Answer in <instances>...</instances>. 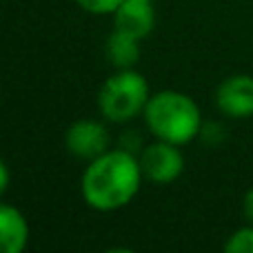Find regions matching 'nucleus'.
Segmentation results:
<instances>
[{
  "mask_svg": "<svg viewBox=\"0 0 253 253\" xmlns=\"http://www.w3.org/2000/svg\"><path fill=\"white\" fill-rule=\"evenodd\" d=\"M224 251L227 253H253V224L238 229L229 236L224 242Z\"/></svg>",
  "mask_w": 253,
  "mask_h": 253,
  "instance_id": "10",
  "label": "nucleus"
},
{
  "mask_svg": "<svg viewBox=\"0 0 253 253\" xmlns=\"http://www.w3.org/2000/svg\"><path fill=\"white\" fill-rule=\"evenodd\" d=\"M105 51L116 69H133L135 62L140 60V38L114 29L107 38Z\"/></svg>",
  "mask_w": 253,
  "mask_h": 253,
  "instance_id": "9",
  "label": "nucleus"
},
{
  "mask_svg": "<svg viewBox=\"0 0 253 253\" xmlns=\"http://www.w3.org/2000/svg\"><path fill=\"white\" fill-rule=\"evenodd\" d=\"M9 182H11V173H9L7 162L0 158V198L4 196V191L9 189Z\"/></svg>",
  "mask_w": 253,
  "mask_h": 253,
  "instance_id": "12",
  "label": "nucleus"
},
{
  "mask_svg": "<svg viewBox=\"0 0 253 253\" xmlns=\"http://www.w3.org/2000/svg\"><path fill=\"white\" fill-rule=\"evenodd\" d=\"M142 118L156 140H165L178 147L196 140L205 126L198 102L187 93L173 89L151 93Z\"/></svg>",
  "mask_w": 253,
  "mask_h": 253,
  "instance_id": "2",
  "label": "nucleus"
},
{
  "mask_svg": "<svg viewBox=\"0 0 253 253\" xmlns=\"http://www.w3.org/2000/svg\"><path fill=\"white\" fill-rule=\"evenodd\" d=\"M156 27V7L153 0H123L114 11V29L125 31L135 38H147Z\"/></svg>",
  "mask_w": 253,
  "mask_h": 253,
  "instance_id": "7",
  "label": "nucleus"
},
{
  "mask_svg": "<svg viewBox=\"0 0 253 253\" xmlns=\"http://www.w3.org/2000/svg\"><path fill=\"white\" fill-rule=\"evenodd\" d=\"M140 160L129 149H109L89 160L80 180V193L87 207L102 213L126 207L142 187Z\"/></svg>",
  "mask_w": 253,
  "mask_h": 253,
  "instance_id": "1",
  "label": "nucleus"
},
{
  "mask_svg": "<svg viewBox=\"0 0 253 253\" xmlns=\"http://www.w3.org/2000/svg\"><path fill=\"white\" fill-rule=\"evenodd\" d=\"M109 142L111 138L107 126L91 118L71 123L65 133L67 151L74 153L80 160H93V158L102 156L105 151H109Z\"/></svg>",
  "mask_w": 253,
  "mask_h": 253,
  "instance_id": "5",
  "label": "nucleus"
},
{
  "mask_svg": "<svg viewBox=\"0 0 253 253\" xmlns=\"http://www.w3.org/2000/svg\"><path fill=\"white\" fill-rule=\"evenodd\" d=\"M138 160L144 180H149L153 184H171L184 171V156L180 151V147L165 142V140L144 144Z\"/></svg>",
  "mask_w": 253,
  "mask_h": 253,
  "instance_id": "4",
  "label": "nucleus"
},
{
  "mask_svg": "<svg viewBox=\"0 0 253 253\" xmlns=\"http://www.w3.org/2000/svg\"><path fill=\"white\" fill-rule=\"evenodd\" d=\"M151 89L135 69H116L98 91V109L109 123H129L144 114Z\"/></svg>",
  "mask_w": 253,
  "mask_h": 253,
  "instance_id": "3",
  "label": "nucleus"
},
{
  "mask_svg": "<svg viewBox=\"0 0 253 253\" xmlns=\"http://www.w3.org/2000/svg\"><path fill=\"white\" fill-rule=\"evenodd\" d=\"M242 211H245L247 222L253 224V187L245 193V200H242Z\"/></svg>",
  "mask_w": 253,
  "mask_h": 253,
  "instance_id": "13",
  "label": "nucleus"
},
{
  "mask_svg": "<svg viewBox=\"0 0 253 253\" xmlns=\"http://www.w3.org/2000/svg\"><path fill=\"white\" fill-rule=\"evenodd\" d=\"M215 107L227 118H253V76L236 74L222 80L215 89Z\"/></svg>",
  "mask_w": 253,
  "mask_h": 253,
  "instance_id": "6",
  "label": "nucleus"
},
{
  "mask_svg": "<svg viewBox=\"0 0 253 253\" xmlns=\"http://www.w3.org/2000/svg\"><path fill=\"white\" fill-rule=\"evenodd\" d=\"M76 4L89 13H96V16H105V13L114 16V11L123 4V0H76Z\"/></svg>",
  "mask_w": 253,
  "mask_h": 253,
  "instance_id": "11",
  "label": "nucleus"
},
{
  "mask_svg": "<svg viewBox=\"0 0 253 253\" xmlns=\"http://www.w3.org/2000/svg\"><path fill=\"white\" fill-rule=\"evenodd\" d=\"M29 245V222L13 205L0 202V253H22Z\"/></svg>",
  "mask_w": 253,
  "mask_h": 253,
  "instance_id": "8",
  "label": "nucleus"
}]
</instances>
